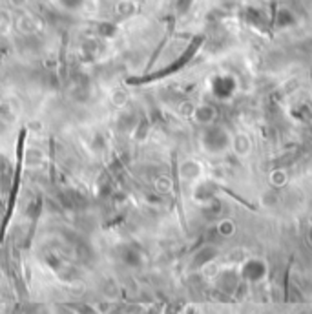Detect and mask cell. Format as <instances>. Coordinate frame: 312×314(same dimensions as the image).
<instances>
[{
	"label": "cell",
	"mask_w": 312,
	"mask_h": 314,
	"mask_svg": "<svg viewBox=\"0 0 312 314\" xmlns=\"http://www.w3.org/2000/svg\"><path fill=\"white\" fill-rule=\"evenodd\" d=\"M230 141H232V135L221 128V126H206L201 133V146L206 153L210 155H221L225 153L228 148H230Z\"/></svg>",
	"instance_id": "cell-1"
},
{
	"label": "cell",
	"mask_w": 312,
	"mask_h": 314,
	"mask_svg": "<svg viewBox=\"0 0 312 314\" xmlns=\"http://www.w3.org/2000/svg\"><path fill=\"white\" fill-rule=\"evenodd\" d=\"M236 90V80L228 75H221L212 80V92L218 99H228Z\"/></svg>",
	"instance_id": "cell-2"
},
{
	"label": "cell",
	"mask_w": 312,
	"mask_h": 314,
	"mask_svg": "<svg viewBox=\"0 0 312 314\" xmlns=\"http://www.w3.org/2000/svg\"><path fill=\"white\" fill-rule=\"evenodd\" d=\"M203 174V165L197 159H184L179 165V177L183 181H197Z\"/></svg>",
	"instance_id": "cell-3"
},
{
	"label": "cell",
	"mask_w": 312,
	"mask_h": 314,
	"mask_svg": "<svg viewBox=\"0 0 312 314\" xmlns=\"http://www.w3.org/2000/svg\"><path fill=\"white\" fill-rule=\"evenodd\" d=\"M192 117H194V121L197 124H201V126L206 128V126L214 124L216 117H218V111H216V108L212 104H199V106L192 110Z\"/></svg>",
	"instance_id": "cell-4"
},
{
	"label": "cell",
	"mask_w": 312,
	"mask_h": 314,
	"mask_svg": "<svg viewBox=\"0 0 312 314\" xmlns=\"http://www.w3.org/2000/svg\"><path fill=\"white\" fill-rule=\"evenodd\" d=\"M230 148L238 157H247L250 150H252V141H250L247 133H236V135H232Z\"/></svg>",
	"instance_id": "cell-5"
},
{
	"label": "cell",
	"mask_w": 312,
	"mask_h": 314,
	"mask_svg": "<svg viewBox=\"0 0 312 314\" xmlns=\"http://www.w3.org/2000/svg\"><path fill=\"white\" fill-rule=\"evenodd\" d=\"M214 188L216 186L210 181H203L199 186H196V197H199V199H210L214 196Z\"/></svg>",
	"instance_id": "cell-6"
},
{
	"label": "cell",
	"mask_w": 312,
	"mask_h": 314,
	"mask_svg": "<svg viewBox=\"0 0 312 314\" xmlns=\"http://www.w3.org/2000/svg\"><path fill=\"white\" fill-rule=\"evenodd\" d=\"M84 0H57V4L62 9H68V11H73V9H79L82 6Z\"/></svg>",
	"instance_id": "cell-7"
},
{
	"label": "cell",
	"mask_w": 312,
	"mask_h": 314,
	"mask_svg": "<svg viewBox=\"0 0 312 314\" xmlns=\"http://www.w3.org/2000/svg\"><path fill=\"white\" fill-rule=\"evenodd\" d=\"M126 101H128V95L124 93L123 90H117V92H113V95H111V102H113L115 106H124Z\"/></svg>",
	"instance_id": "cell-8"
}]
</instances>
